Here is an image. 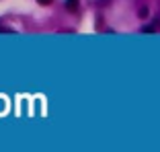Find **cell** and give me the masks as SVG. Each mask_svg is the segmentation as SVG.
<instances>
[{
  "instance_id": "1",
  "label": "cell",
  "mask_w": 160,
  "mask_h": 152,
  "mask_svg": "<svg viewBox=\"0 0 160 152\" xmlns=\"http://www.w3.org/2000/svg\"><path fill=\"white\" fill-rule=\"evenodd\" d=\"M76 6H78V0H66V8L76 10Z\"/></svg>"
},
{
  "instance_id": "2",
  "label": "cell",
  "mask_w": 160,
  "mask_h": 152,
  "mask_svg": "<svg viewBox=\"0 0 160 152\" xmlns=\"http://www.w3.org/2000/svg\"><path fill=\"white\" fill-rule=\"evenodd\" d=\"M39 4H49V2H52V0H37Z\"/></svg>"
}]
</instances>
